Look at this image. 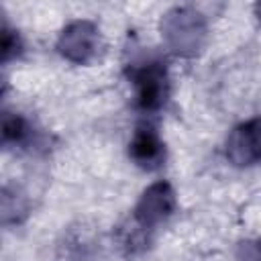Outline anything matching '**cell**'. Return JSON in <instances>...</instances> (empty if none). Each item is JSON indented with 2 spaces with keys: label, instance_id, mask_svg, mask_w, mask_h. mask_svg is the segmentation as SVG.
<instances>
[{
  "label": "cell",
  "instance_id": "obj_1",
  "mask_svg": "<svg viewBox=\"0 0 261 261\" xmlns=\"http://www.w3.org/2000/svg\"><path fill=\"white\" fill-rule=\"evenodd\" d=\"M137 92V106L143 112H157L169 98V75L161 61H147L130 71Z\"/></svg>",
  "mask_w": 261,
  "mask_h": 261
},
{
  "label": "cell",
  "instance_id": "obj_2",
  "mask_svg": "<svg viewBox=\"0 0 261 261\" xmlns=\"http://www.w3.org/2000/svg\"><path fill=\"white\" fill-rule=\"evenodd\" d=\"M161 31L167 37L173 51L184 55L196 53L202 47V37L206 33L200 14L190 8H175L169 14H165L161 22Z\"/></svg>",
  "mask_w": 261,
  "mask_h": 261
},
{
  "label": "cell",
  "instance_id": "obj_3",
  "mask_svg": "<svg viewBox=\"0 0 261 261\" xmlns=\"http://www.w3.org/2000/svg\"><path fill=\"white\" fill-rule=\"evenodd\" d=\"M98 49H100V33H98V27L90 20L69 22L57 39L59 55L77 65H86L94 61V57L98 55Z\"/></svg>",
  "mask_w": 261,
  "mask_h": 261
},
{
  "label": "cell",
  "instance_id": "obj_4",
  "mask_svg": "<svg viewBox=\"0 0 261 261\" xmlns=\"http://www.w3.org/2000/svg\"><path fill=\"white\" fill-rule=\"evenodd\" d=\"M177 206V198H175V190L171 188L169 181H155L151 184L139 198L133 216L135 222L141 228H153L157 224H161L163 220H167Z\"/></svg>",
  "mask_w": 261,
  "mask_h": 261
},
{
  "label": "cell",
  "instance_id": "obj_5",
  "mask_svg": "<svg viewBox=\"0 0 261 261\" xmlns=\"http://www.w3.org/2000/svg\"><path fill=\"white\" fill-rule=\"evenodd\" d=\"M226 157L237 167L261 163V116L239 124L226 139Z\"/></svg>",
  "mask_w": 261,
  "mask_h": 261
},
{
  "label": "cell",
  "instance_id": "obj_6",
  "mask_svg": "<svg viewBox=\"0 0 261 261\" xmlns=\"http://www.w3.org/2000/svg\"><path fill=\"white\" fill-rule=\"evenodd\" d=\"M128 155L130 159L147 171H153L157 167H161V163L165 161V145L159 137V133L155 130V126L151 124H139L130 143H128Z\"/></svg>",
  "mask_w": 261,
  "mask_h": 261
},
{
  "label": "cell",
  "instance_id": "obj_7",
  "mask_svg": "<svg viewBox=\"0 0 261 261\" xmlns=\"http://www.w3.org/2000/svg\"><path fill=\"white\" fill-rule=\"evenodd\" d=\"M31 139V124L16 112H4L2 116V143L6 147L24 145Z\"/></svg>",
  "mask_w": 261,
  "mask_h": 261
},
{
  "label": "cell",
  "instance_id": "obj_8",
  "mask_svg": "<svg viewBox=\"0 0 261 261\" xmlns=\"http://www.w3.org/2000/svg\"><path fill=\"white\" fill-rule=\"evenodd\" d=\"M22 49V43H20V37L16 31H12L8 24L2 27V63H8L12 57H16Z\"/></svg>",
  "mask_w": 261,
  "mask_h": 261
},
{
  "label": "cell",
  "instance_id": "obj_9",
  "mask_svg": "<svg viewBox=\"0 0 261 261\" xmlns=\"http://www.w3.org/2000/svg\"><path fill=\"white\" fill-rule=\"evenodd\" d=\"M239 261H261V243L245 241L239 245Z\"/></svg>",
  "mask_w": 261,
  "mask_h": 261
},
{
  "label": "cell",
  "instance_id": "obj_10",
  "mask_svg": "<svg viewBox=\"0 0 261 261\" xmlns=\"http://www.w3.org/2000/svg\"><path fill=\"white\" fill-rule=\"evenodd\" d=\"M255 14H257V18L261 20V2H257V4H255Z\"/></svg>",
  "mask_w": 261,
  "mask_h": 261
}]
</instances>
